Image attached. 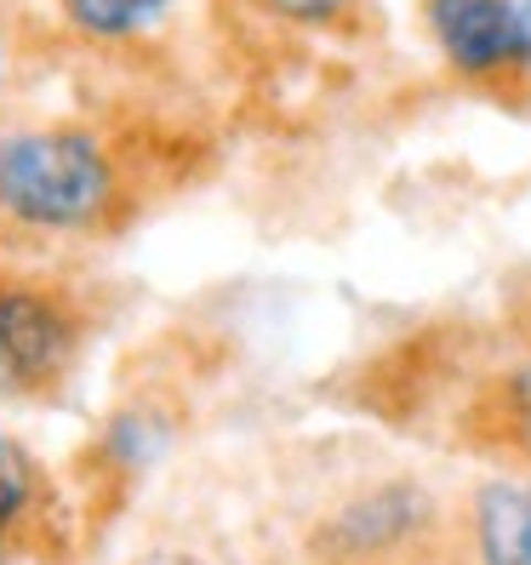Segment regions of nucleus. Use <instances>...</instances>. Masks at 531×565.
Segmentation results:
<instances>
[{"mask_svg":"<svg viewBox=\"0 0 531 565\" xmlns=\"http://www.w3.org/2000/svg\"><path fill=\"white\" fill-rule=\"evenodd\" d=\"M223 565H452L457 480L367 435L280 440L246 462Z\"/></svg>","mask_w":531,"mask_h":565,"instance_id":"obj_2","label":"nucleus"},{"mask_svg":"<svg viewBox=\"0 0 531 565\" xmlns=\"http://www.w3.org/2000/svg\"><path fill=\"white\" fill-rule=\"evenodd\" d=\"M52 81H70V70H63V52L41 7L35 0H0V120L35 104Z\"/></svg>","mask_w":531,"mask_h":565,"instance_id":"obj_11","label":"nucleus"},{"mask_svg":"<svg viewBox=\"0 0 531 565\" xmlns=\"http://www.w3.org/2000/svg\"><path fill=\"white\" fill-rule=\"evenodd\" d=\"M452 565H531V480L469 469L457 480Z\"/></svg>","mask_w":531,"mask_h":565,"instance_id":"obj_10","label":"nucleus"},{"mask_svg":"<svg viewBox=\"0 0 531 565\" xmlns=\"http://www.w3.org/2000/svg\"><path fill=\"white\" fill-rule=\"evenodd\" d=\"M217 372L223 349L194 326H160L144 343H131L104 412L92 417L81 446L63 457L92 554L109 548V537L144 503V491L194 440V423L206 412Z\"/></svg>","mask_w":531,"mask_h":565,"instance_id":"obj_4","label":"nucleus"},{"mask_svg":"<svg viewBox=\"0 0 531 565\" xmlns=\"http://www.w3.org/2000/svg\"><path fill=\"white\" fill-rule=\"evenodd\" d=\"M223 115L194 97L63 81L0 120V263L109 269L223 172Z\"/></svg>","mask_w":531,"mask_h":565,"instance_id":"obj_1","label":"nucleus"},{"mask_svg":"<svg viewBox=\"0 0 531 565\" xmlns=\"http://www.w3.org/2000/svg\"><path fill=\"white\" fill-rule=\"evenodd\" d=\"M86 525L63 462L0 428V565H86Z\"/></svg>","mask_w":531,"mask_h":565,"instance_id":"obj_9","label":"nucleus"},{"mask_svg":"<svg viewBox=\"0 0 531 565\" xmlns=\"http://www.w3.org/2000/svg\"><path fill=\"white\" fill-rule=\"evenodd\" d=\"M315 394L428 451L531 480V338L497 315H417Z\"/></svg>","mask_w":531,"mask_h":565,"instance_id":"obj_3","label":"nucleus"},{"mask_svg":"<svg viewBox=\"0 0 531 565\" xmlns=\"http://www.w3.org/2000/svg\"><path fill=\"white\" fill-rule=\"evenodd\" d=\"M412 23L452 92L531 120V0H412Z\"/></svg>","mask_w":531,"mask_h":565,"instance_id":"obj_8","label":"nucleus"},{"mask_svg":"<svg viewBox=\"0 0 531 565\" xmlns=\"http://www.w3.org/2000/svg\"><path fill=\"white\" fill-rule=\"evenodd\" d=\"M497 320H503V326H514L520 338H531V269L509 275L503 297H497Z\"/></svg>","mask_w":531,"mask_h":565,"instance_id":"obj_12","label":"nucleus"},{"mask_svg":"<svg viewBox=\"0 0 531 565\" xmlns=\"http://www.w3.org/2000/svg\"><path fill=\"white\" fill-rule=\"evenodd\" d=\"M217 75L286 81L320 52H367L383 41L378 0H194Z\"/></svg>","mask_w":531,"mask_h":565,"instance_id":"obj_7","label":"nucleus"},{"mask_svg":"<svg viewBox=\"0 0 531 565\" xmlns=\"http://www.w3.org/2000/svg\"><path fill=\"white\" fill-rule=\"evenodd\" d=\"M149 565H155V559H149Z\"/></svg>","mask_w":531,"mask_h":565,"instance_id":"obj_13","label":"nucleus"},{"mask_svg":"<svg viewBox=\"0 0 531 565\" xmlns=\"http://www.w3.org/2000/svg\"><path fill=\"white\" fill-rule=\"evenodd\" d=\"M63 70L97 86L212 104V57L183 0H35Z\"/></svg>","mask_w":531,"mask_h":565,"instance_id":"obj_6","label":"nucleus"},{"mask_svg":"<svg viewBox=\"0 0 531 565\" xmlns=\"http://www.w3.org/2000/svg\"><path fill=\"white\" fill-rule=\"evenodd\" d=\"M138 291L115 269L0 263V406L70 412Z\"/></svg>","mask_w":531,"mask_h":565,"instance_id":"obj_5","label":"nucleus"}]
</instances>
